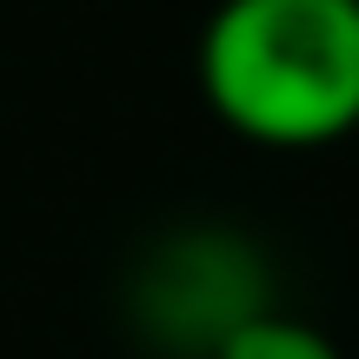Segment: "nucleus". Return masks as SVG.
I'll list each match as a JSON object with an SVG mask.
<instances>
[{
	"label": "nucleus",
	"mask_w": 359,
	"mask_h": 359,
	"mask_svg": "<svg viewBox=\"0 0 359 359\" xmlns=\"http://www.w3.org/2000/svg\"><path fill=\"white\" fill-rule=\"evenodd\" d=\"M219 359H339V346L320 333L313 320H293V313H266L253 320L240 339H233Z\"/></svg>",
	"instance_id": "nucleus-3"
},
{
	"label": "nucleus",
	"mask_w": 359,
	"mask_h": 359,
	"mask_svg": "<svg viewBox=\"0 0 359 359\" xmlns=\"http://www.w3.org/2000/svg\"><path fill=\"white\" fill-rule=\"evenodd\" d=\"M280 313V280L253 233L226 219L173 226L133 259L127 320L160 359H219L253 320Z\"/></svg>",
	"instance_id": "nucleus-2"
},
{
	"label": "nucleus",
	"mask_w": 359,
	"mask_h": 359,
	"mask_svg": "<svg viewBox=\"0 0 359 359\" xmlns=\"http://www.w3.org/2000/svg\"><path fill=\"white\" fill-rule=\"evenodd\" d=\"M200 93L259 147H326L359 127V0H219L200 27Z\"/></svg>",
	"instance_id": "nucleus-1"
}]
</instances>
